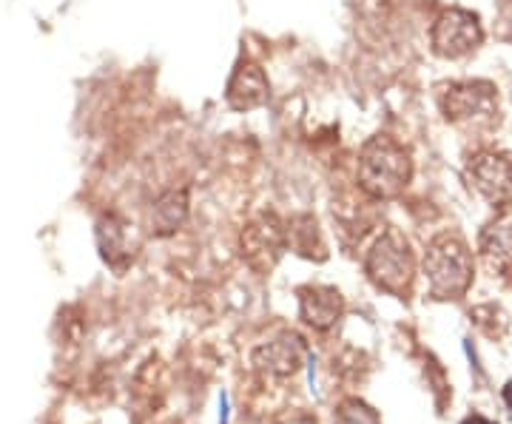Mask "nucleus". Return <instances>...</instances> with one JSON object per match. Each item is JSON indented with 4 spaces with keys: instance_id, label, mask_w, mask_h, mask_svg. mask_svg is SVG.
<instances>
[{
    "instance_id": "obj_1",
    "label": "nucleus",
    "mask_w": 512,
    "mask_h": 424,
    "mask_svg": "<svg viewBox=\"0 0 512 424\" xmlns=\"http://www.w3.org/2000/svg\"><path fill=\"white\" fill-rule=\"evenodd\" d=\"M413 177L410 151L390 134L370 137L359 154V185L373 200L399 197Z\"/></svg>"
},
{
    "instance_id": "obj_2",
    "label": "nucleus",
    "mask_w": 512,
    "mask_h": 424,
    "mask_svg": "<svg viewBox=\"0 0 512 424\" xmlns=\"http://www.w3.org/2000/svg\"><path fill=\"white\" fill-rule=\"evenodd\" d=\"M424 277L433 299H461L473 285V257L470 248L456 234H439L427 245Z\"/></svg>"
},
{
    "instance_id": "obj_3",
    "label": "nucleus",
    "mask_w": 512,
    "mask_h": 424,
    "mask_svg": "<svg viewBox=\"0 0 512 424\" xmlns=\"http://www.w3.org/2000/svg\"><path fill=\"white\" fill-rule=\"evenodd\" d=\"M365 274L384 294L399 296V299L410 294V285L416 277V259L396 228H387L382 237L373 242V248L365 257Z\"/></svg>"
},
{
    "instance_id": "obj_4",
    "label": "nucleus",
    "mask_w": 512,
    "mask_h": 424,
    "mask_svg": "<svg viewBox=\"0 0 512 424\" xmlns=\"http://www.w3.org/2000/svg\"><path fill=\"white\" fill-rule=\"evenodd\" d=\"M285 245H288V231L276 214H259L242 228V240H239L242 257L256 271H271L282 257Z\"/></svg>"
},
{
    "instance_id": "obj_5",
    "label": "nucleus",
    "mask_w": 512,
    "mask_h": 424,
    "mask_svg": "<svg viewBox=\"0 0 512 424\" xmlns=\"http://www.w3.org/2000/svg\"><path fill=\"white\" fill-rule=\"evenodd\" d=\"M481 40H484L481 23L467 9H447V12H441L439 20L430 29L433 52L444 57V60H456V57L470 55L473 49H478Z\"/></svg>"
},
{
    "instance_id": "obj_6",
    "label": "nucleus",
    "mask_w": 512,
    "mask_h": 424,
    "mask_svg": "<svg viewBox=\"0 0 512 424\" xmlns=\"http://www.w3.org/2000/svg\"><path fill=\"white\" fill-rule=\"evenodd\" d=\"M470 185L484 200L504 205L512 200V163L501 154H478L467 168Z\"/></svg>"
},
{
    "instance_id": "obj_7",
    "label": "nucleus",
    "mask_w": 512,
    "mask_h": 424,
    "mask_svg": "<svg viewBox=\"0 0 512 424\" xmlns=\"http://www.w3.org/2000/svg\"><path fill=\"white\" fill-rule=\"evenodd\" d=\"M493 109L495 94L490 83H453L441 94V111L453 123L487 117V114H493Z\"/></svg>"
},
{
    "instance_id": "obj_8",
    "label": "nucleus",
    "mask_w": 512,
    "mask_h": 424,
    "mask_svg": "<svg viewBox=\"0 0 512 424\" xmlns=\"http://www.w3.org/2000/svg\"><path fill=\"white\" fill-rule=\"evenodd\" d=\"M296 294H299L302 322L316 328V331H328L345 314V299L330 285H305Z\"/></svg>"
},
{
    "instance_id": "obj_9",
    "label": "nucleus",
    "mask_w": 512,
    "mask_h": 424,
    "mask_svg": "<svg viewBox=\"0 0 512 424\" xmlns=\"http://www.w3.org/2000/svg\"><path fill=\"white\" fill-rule=\"evenodd\" d=\"M225 100L234 111L259 109V106H265L271 100V83H268V77L256 63L242 60L231 74V80H228Z\"/></svg>"
},
{
    "instance_id": "obj_10",
    "label": "nucleus",
    "mask_w": 512,
    "mask_h": 424,
    "mask_svg": "<svg viewBox=\"0 0 512 424\" xmlns=\"http://www.w3.org/2000/svg\"><path fill=\"white\" fill-rule=\"evenodd\" d=\"M302 356H305V342L296 333H282V336H276L274 342L256 348L254 365L265 376L288 379V376H293L296 370L302 368Z\"/></svg>"
},
{
    "instance_id": "obj_11",
    "label": "nucleus",
    "mask_w": 512,
    "mask_h": 424,
    "mask_svg": "<svg viewBox=\"0 0 512 424\" xmlns=\"http://www.w3.org/2000/svg\"><path fill=\"white\" fill-rule=\"evenodd\" d=\"M481 254L495 268H512V211H501L481 231Z\"/></svg>"
},
{
    "instance_id": "obj_12",
    "label": "nucleus",
    "mask_w": 512,
    "mask_h": 424,
    "mask_svg": "<svg viewBox=\"0 0 512 424\" xmlns=\"http://www.w3.org/2000/svg\"><path fill=\"white\" fill-rule=\"evenodd\" d=\"M185 214H188V194L185 191H168L151 208V225H154L151 231L160 237L174 234L185 222Z\"/></svg>"
},
{
    "instance_id": "obj_13",
    "label": "nucleus",
    "mask_w": 512,
    "mask_h": 424,
    "mask_svg": "<svg viewBox=\"0 0 512 424\" xmlns=\"http://www.w3.org/2000/svg\"><path fill=\"white\" fill-rule=\"evenodd\" d=\"M336 424H382L379 413L359 399H345L336 407Z\"/></svg>"
},
{
    "instance_id": "obj_14",
    "label": "nucleus",
    "mask_w": 512,
    "mask_h": 424,
    "mask_svg": "<svg viewBox=\"0 0 512 424\" xmlns=\"http://www.w3.org/2000/svg\"><path fill=\"white\" fill-rule=\"evenodd\" d=\"M279 424H316V419H313V416H308V413H296V416H288V419H282Z\"/></svg>"
},
{
    "instance_id": "obj_15",
    "label": "nucleus",
    "mask_w": 512,
    "mask_h": 424,
    "mask_svg": "<svg viewBox=\"0 0 512 424\" xmlns=\"http://www.w3.org/2000/svg\"><path fill=\"white\" fill-rule=\"evenodd\" d=\"M461 424H495L490 422V419H484V416H470V419H464Z\"/></svg>"
},
{
    "instance_id": "obj_16",
    "label": "nucleus",
    "mask_w": 512,
    "mask_h": 424,
    "mask_svg": "<svg viewBox=\"0 0 512 424\" xmlns=\"http://www.w3.org/2000/svg\"><path fill=\"white\" fill-rule=\"evenodd\" d=\"M504 402H507V407H510V416H512V382L504 388Z\"/></svg>"
}]
</instances>
